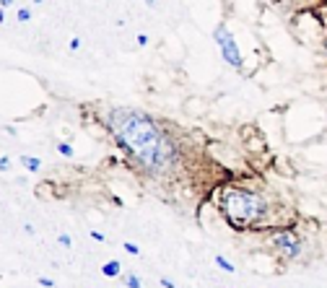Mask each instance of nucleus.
I'll list each match as a JSON object with an SVG mask.
<instances>
[{
    "label": "nucleus",
    "instance_id": "1",
    "mask_svg": "<svg viewBox=\"0 0 327 288\" xmlns=\"http://www.w3.org/2000/svg\"><path fill=\"white\" fill-rule=\"evenodd\" d=\"M117 146L148 174H164L174 166L177 148L148 114L138 109L117 106L107 117Z\"/></svg>",
    "mask_w": 327,
    "mask_h": 288
},
{
    "label": "nucleus",
    "instance_id": "2",
    "mask_svg": "<svg viewBox=\"0 0 327 288\" xmlns=\"http://www.w3.org/2000/svg\"><path fill=\"white\" fill-rule=\"evenodd\" d=\"M221 210L229 218L231 226L244 229L257 223L260 218L268 215V203L265 197L249 190H223L221 192Z\"/></svg>",
    "mask_w": 327,
    "mask_h": 288
},
{
    "label": "nucleus",
    "instance_id": "3",
    "mask_svg": "<svg viewBox=\"0 0 327 288\" xmlns=\"http://www.w3.org/2000/svg\"><path fill=\"white\" fill-rule=\"evenodd\" d=\"M216 44H218V50H221V57L229 62L231 68H242L244 65L242 52H239V47H236V42H234V34L226 29L223 24L216 26Z\"/></svg>",
    "mask_w": 327,
    "mask_h": 288
},
{
    "label": "nucleus",
    "instance_id": "4",
    "mask_svg": "<svg viewBox=\"0 0 327 288\" xmlns=\"http://www.w3.org/2000/svg\"><path fill=\"white\" fill-rule=\"evenodd\" d=\"M270 244L275 247L283 257H291V260H296L299 255H301V241H299L291 231H280V234H275V236L270 239Z\"/></svg>",
    "mask_w": 327,
    "mask_h": 288
},
{
    "label": "nucleus",
    "instance_id": "5",
    "mask_svg": "<svg viewBox=\"0 0 327 288\" xmlns=\"http://www.w3.org/2000/svg\"><path fill=\"white\" fill-rule=\"evenodd\" d=\"M21 166H26V172H39L42 161L34 158V156H21Z\"/></svg>",
    "mask_w": 327,
    "mask_h": 288
},
{
    "label": "nucleus",
    "instance_id": "6",
    "mask_svg": "<svg viewBox=\"0 0 327 288\" xmlns=\"http://www.w3.org/2000/svg\"><path fill=\"white\" fill-rule=\"evenodd\" d=\"M102 273H104L107 278H117V275H120V262H117V260H112V262H107V265L102 267Z\"/></svg>",
    "mask_w": 327,
    "mask_h": 288
},
{
    "label": "nucleus",
    "instance_id": "7",
    "mask_svg": "<svg viewBox=\"0 0 327 288\" xmlns=\"http://www.w3.org/2000/svg\"><path fill=\"white\" fill-rule=\"evenodd\" d=\"M216 265L221 267V270H226V273H234V265H231V262H229V260H226V257H221V255L216 257Z\"/></svg>",
    "mask_w": 327,
    "mask_h": 288
},
{
    "label": "nucleus",
    "instance_id": "8",
    "mask_svg": "<svg viewBox=\"0 0 327 288\" xmlns=\"http://www.w3.org/2000/svg\"><path fill=\"white\" fill-rule=\"evenodd\" d=\"M57 154H60V156H73L70 143H57Z\"/></svg>",
    "mask_w": 327,
    "mask_h": 288
},
{
    "label": "nucleus",
    "instance_id": "9",
    "mask_svg": "<svg viewBox=\"0 0 327 288\" xmlns=\"http://www.w3.org/2000/svg\"><path fill=\"white\" fill-rule=\"evenodd\" d=\"M125 252H127V255H140L138 244H133V241H125Z\"/></svg>",
    "mask_w": 327,
    "mask_h": 288
},
{
    "label": "nucleus",
    "instance_id": "10",
    "mask_svg": "<svg viewBox=\"0 0 327 288\" xmlns=\"http://www.w3.org/2000/svg\"><path fill=\"white\" fill-rule=\"evenodd\" d=\"M29 19H31L29 8H18V21H29Z\"/></svg>",
    "mask_w": 327,
    "mask_h": 288
},
{
    "label": "nucleus",
    "instance_id": "11",
    "mask_svg": "<svg viewBox=\"0 0 327 288\" xmlns=\"http://www.w3.org/2000/svg\"><path fill=\"white\" fill-rule=\"evenodd\" d=\"M127 286H130V288H140V281L135 275H127Z\"/></svg>",
    "mask_w": 327,
    "mask_h": 288
},
{
    "label": "nucleus",
    "instance_id": "12",
    "mask_svg": "<svg viewBox=\"0 0 327 288\" xmlns=\"http://www.w3.org/2000/svg\"><path fill=\"white\" fill-rule=\"evenodd\" d=\"M60 244H62V247H70V244H73V241H70V236H68V234H60Z\"/></svg>",
    "mask_w": 327,
    "mask_h": 288
},
{
    "label": "nucleus",
    "instance_id": "13",
    "mask_svg": "<svg viewBox=\"0 0 327 288\" xmlns=\"http://www.w3.org/2000/svg\"><path fill=\"white\" fill-rule=\"evenodd\" d=\"M91 239H94V241H104V234H99V231H91Z\"/></svg>",
    "mask_w": 327,
    "mask_h": 288
},
{
    "label": "nucleus",
    "instance_id": "14",
    "mask_svg": "<svg viewBox=\"0 0 327 288\" xmlns=\"http://www.w3.org/2000/svg\"><path fill=\"white\" fill-rule=\"evenodd\" d=\"M81 47V39L76 37V39H70V50H78Z\"/></svg>",
    "mask_w": 327,
    "mask_h": 288
},
{
    "label": "nucleus",
    "instance_id": "15",
    "mask_svg": "<svg viewBox=\"0 0 327 288\" xmlns=\"http://www.w3.org/2000/svg\"><path fill=\"white\" fill-rule=\"evenodd\" d=\"M39 283H42V286H47V288H52V286H54V283L50 281V278H39Z\"/></svg>",
    "mask_w": 327,
    "mask_h": 288
},
{
    "label": "nucleus",
    "instance_id": "16",
    "mask_svg": "<svg viewBox=\"0 0 327 288\" xmlns=\"http://www.w3.org/2000/svg\"><path fill=\"white\" fill-rule=\"evenodd\" d=\"M0 169H3V172H8V158H5V156L0 158Z\"/></svg>",
    "mask_w": 327,
    "mask_h": 288
},
{
    "label": "nucleus",
    "instance_id": "17",
    "mask_svg": "<svg viewBox=\"0 0 327 288\" xmlns=\"http://www.w3.org/2000/svg\"><path fill=\"white\" fill-rule=\"evenodd\" d=\"M161 286H164V288H174V283L166 281V278H161Z\"/></svg>",
    "mask_w": 327,
    "mask_h": 288
},
{
    "label": "nucleus",
    "instance_id": "18",
    "mask_svg": "<svg viewBox=\"0 0 327 288\" xmlns=\"http://www.w3.org/2000/svg\"><path fill=\"white\" fill-rule=\"evenodd\" d=\"M0 3H3V8H11V5H13V0H0Z\"/></svg>",
    "mask_w": 327,
    "mask_h": 288
}]
</instances>
